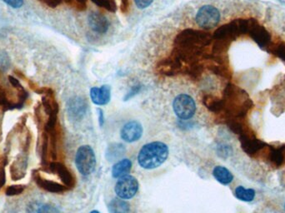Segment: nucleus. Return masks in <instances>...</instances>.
<instances>
[{"label": "nucleus", "instance_id": "1", "mask_svg": "<svg viewBox=\"0 0 285 213\" xmlns=\"http://www.w3.org/2000/svg\"><path fill=\"white\" fill-rule=\"evenodd\" d=\"M213 36L208 32L199 29H186L178 34L174 41L172 54L184 63L199 61L210 45Z\"/></svg>", "mask_w": 285, "mask_h": 213}, {"label": "nucleus", "instance_id": "2", "mask_svg": "<svg viewBox=\"0 0 285 213\" xmlns=\"http://www.w3.org/2000/svg\"><path fill=\"white\" fill-rule=\"evenodd\" d=\"M223 112L230 117L242 118L247 114L254 103L247 93L235 84H228L223 91Z\"/></svg>", "mask_w": 285, "mask_h": 213}, {"label": "nucleus", "instance_id": "3", "mask_svg": "<svg viewBox=\"0 0 285 213\" xmlns=\"http://www.w3.org/2000/svg\"><path fill=\"white\" fill-rule=\"evenodd\" d=\"M168 148L161 141H153L144 145L139 151L138 162L144 169H154L162 165L168 158Z\"/></svg>", "mask_w": 285, "mask_h": 213}, {"label": "nucleus", "instance_id": "4", "mask_svg": "<svg viewBox=\"0 0 285 213\" xmlns=\"http://www.w3.org/2000/svg\"><path fill=\"white\" fill-rule=\"evenodd\" d=\"M249 26V20L239 19V20H233L230 23L223 24L216 29L213 33V39L214 40L223 39V40L233 42L237 39L238 37L244 34H248Z\"/></svg>", "mask_w": 285, "mask_h": 213}, {"label": "nucleus", "instance_id": "5", "mask_svg": "<svg viewBox=\"0 0 285 213\" xmlns=\"http://www.w3.org/2000/svg\"><path fill=\"white\" fill-rule=\"evenodd\" d=\"M75 164L83 176L91 174L96 167V158L94 150L89 145L81 146L77 151Z\"/></svg>", "mask_w": 285, "mask_h": 213}, {"label": "nucleus", "instance_id": "6", "mask_svg": "<svg viewBox=\"0 0 285 213\" xmlns=\"http://www.w3.org/2000/svg\"><path fill=\"white\" fill-rule=\"evenodd\" d=\"M220 20V13L212 5H204L199 9L195 16V21L202 29H210L217 26Z\"/></svg>", "mask_w": 285, "mask_h": 213}, {"label": "nucleus", "instance_id": "7", "mask_svg": "<svg viewBox=\"0 0 285 213\" xmlns=\"http://www.w3.org/2000/svg\"><path fill=\"white\" fill-rule=\"evenodd\" d=\"M174 112L179 118L187 120L191 118L196 112L194 98L187 94H180L173 103Z\"/></svg>", "mask_w": 285, "mask_h": 213}, {"label": "nucleus", "instance_id": "8", "mask_svg": "<svg viewBox=\"0 0 285 213\" xmlns=\"http://www.w3.org/2000/svg\"><path fill=\"white\" fill-rule=\"evenodd\" d=\"M248 34L260 48L265 50L268 49L272 43V38L269 32L254 19H249Z\"/></svg>", "mask_w": 285, "mask_h": 213}, {"label": "nucleus", "instance_id": "9", "mask_svg": "<svg viewBox=\"0 0 285 213\" xmlns=\"http://www.w3.org/2000/svg\"><path fill=\"white\" fill-rule=\"evenodd\" d=\"M139 190V182L133 176L121 177L115 185V193L120 198L130 199L136 195Z\"/></svg>", "mask_w": 285, "mask_h": 213}, {"label": "nucleus", "instance_id": "10", "mask_svg": "<svg viewBox=\"0 0 285 213\" xmlns=\"http://www.w3.org/2000/svg\"><path fill=\"white\" fill-rule=\"evenodd\" d=\"M183 71V62L175 56L161 60L157 65V72L164 76H175Z\"/></svg>", "mask_w": 285, "mask_h": 213}, {"label": "nucleus", "instance_id": "11", "mask_svg": "<svg viewBox=\"0 0 285 213\" xmlns=\"http://www.w3.org/2000/svg\"><path fill=\"white\" fill-rule=\"evenodd\" d=\"M87 108L88 104L86 100L81 97H74L68 101V114L74 121L81 120L86 114Z\"/></svg>", "mask_w": 285, "mask_h": 213}, {"label": "nucleus", "instance_id": "12", "mask_svg": "<svg viewBox=\"0 0 285 213\" xmlns=\"http://www.w3.org/2000/svg\"><path fill=\"white\" fill-rule=\"evenodd\" d=\"M143 135V127L137 121H131L126 123L122 127L120 136L124 141L127 143H134L138 141Z\"/></svg>", "mask_w": 285, "mask_h": 213}, {"label": "nucleus", "instance_id": "13", "mask_svg": "<svg viewBox=\"0 0 285 213\" xmlns=\"http://www.w3.org/2000/svg\"><path fill=\"white\" fill-rule=\"evenodd\" d=\"M88 22L90 29L98 34H105L110 25L108 19L98 12H92L88 18Z\"/></svg>", "mask_w": 285, "mask_h": 213}, {"label": "nucleus", "instance_id": "14", "mask_svg": "<svg viewBox=\"0 0 285 213\" xmlns=\"http://www.w3.org/2000/svg\"><path fill=\"white\" fill-rule=\"evenodd\" d=\"M49 170L59 176L65 187H72L75 185V178L69 169L63 163L53 162L49 164Z\"/></svg>", "mask_w": 285, "mask_h": 213}, {"label": "nucleus", "instance_id": "15", "mask_svg": "<svg viewBox=\"0 0 285 213\" xmlns=\"http://www.w3.org/2000/svg\"><path fill=\"white\" fill-rule=\"evenodd\" d=\"M33 177H34V182H36L38 187H41L42 189L45 190L47 192H52V193H60L67 190L68 187H65L64 185L60 184L53 181L44 179L41 177L39 173H36V171L33 173Z\"/></svg>", "mask_w": 285, "mask_h": 213}, {"label": "nucleus", "instance_id": "16", "mask_svg": "<svg viewBox=\"0 0 285 213\" xmlns=\"http://www.w3.org/2000/svg\"><path fill=\"white\" fill-rule=\"evenodd\" d=\"M90 98L93 103L97 105H105L110 101V87L103 85L100 88H92L90 90Z\"/></svg>", "mask_w": 285, "mask_h": 213}, {"label": "nucleus", "instance_id": "17", "mask_svg": "<svg viewBox=\"0 0 285 213\" xmlns=\"http://www.w3.org/2000/svg\"><path fill=\"white\" fill-rule=\"evenodd\" d=\"M240 138L242 149L248 154H256L257 152L265 147L264 143L256 138H252L251 136L245 132L240 134Z\"/></svg>", "mask_w": 285, "mask_h": 213}, {"label": "nucleus", "instance_id": "18", "mask_svg": "<svg viewBox=\"0 0 285 213\" xmlns=\"http://www.w3.org/2000/svg\"><path fill=\"white\" fill-rule=\"evenodd\" d=\"M27 157L25 155L20 156L18 159L14 162L12 166H11V177L13 180L17 181V180L21 179L25 176L27 170Z\"/></svg>", "mask_w": 285, "mask_h": 213}, {"label": "nucleus", "instance_id": "19", "mask_svg": "<svg viewBox=\"0 0 285 213\" xmlns=\"http://www.w3.org/2000/svg\"><path fill=\"white\" fill-rule=\"evenodd\" d=\"M203 103L212 113H220L223 112V99H220L213 95L205 94L203 98Z\"/></svg>", "mask_w": 285, "mask_h": 213}, {"label": "nucleus", "instance_id": "20", "mask_svg": "<svg viewBox=\"0 0 285 213\" xmlns=\"http://www.w3.org/2000/svg\"><path fill=\"white\" fill-rule=\"evenodd\" d=\"M132 168V163L129 159H123L115 163L112 168V176L115 178H121L130 173Z\"/></svg>", "mask_w": 285, "mask_h": 213}, {"label": "nucleus", "instance_id": "21", "mask_svg": "<svg viewBox=\"0 0 285 213\" xmlns=\"http://www.w3.org/2000/svg\"><path fill=\"white\" fill-rule=\"evenodd\" d=\"M213 175L214 178L218 181L219 183L223 185H229L233 182L234 176L232 173L229 169L222 167V166H217L213 168Z\"/></svg>", "mask_w": 285, "mask_h": 213}, {"label": "nucleus", "instance_id": "22", "mask_svg": "<svg viewBox=\"0 0 285 213\" xmlns=\"http://www.w3.org/2000/svg\"><path fill=\"white\" fill-rule=\"evenodd\" d=\"M126 152L125 147L123 144H113L108 146L106 151V158L108 162H113L121 158Z\"/></svg>", "mask_w": 285, "mask_h": 213}, {"label": "nucleus", "instance_id": "23", "mask_svg": "<svg viewBox=\"0 0 285 213\" xmlns=\"http://www.w3.org/2000/svg\"><path fill=\"white\" fill-rule=\"evenodd\" d=\"M130 204L124 199L115 198L108 204V211L110 213H129Z\"/></svg>", "mask_w": 285, "mask_h": 213}, {"label": "nucleus", "instance_id": "24", "mask_svg": "<svg viewBox=\"0 0 285 213\" xmlns=\"http://www.w3.org/2000/svg\"><path fill=\"white\" fill-rule=\"evenodd\" d=\"M204 70V64L199 60V61H195V62L189 63L185 71L191 79L197 80V79H199L202 77Z\"/></svg>", "mask_w": 285, "mask_h": 213}, {"label": "nucleus", "instance_id": "25", "mask_svg": "<svg viewBox=\"0 0 285 213\" xmlns=\"http://www.w3.org/2000/svg\"><path fill=\"white\" fill-rule=\"evenodd\" d=\"M208 68L213 73V75H218L223 79H230L232 76V73L230 71L228 64H220L212 62V63L208 65Z\"/></svg>", "mask_w": 285, "mask_h": 213}, {"label": "nucleus", "instance_id": "26", "mask_svg": "<svg viewBox=\"0 0 285 213\" xmlns=\"http://www.w3.org/2000/svg\"><path fill=\"white\" fill-rule=\"evenodd\" d=\"M235 195L236 198L239 199L240 201L250 202V201H254L256 196V192L254 189H250V188L248 189V188H245L243 186H239L235 189Z\"/></svg>", "mask_w": 285, "mask_h": 213}, {"label": "nucleus", "instance_id": "27", "mask_svg": "<svg viewBox=\"0 0 285 213\" xmlns=\"http://www.w3.org/2000/svg\"><path fill=\"white\" fill-rule=\"evenodd\" d=\"M268 52L276 56L277 58H280L285 62V43L279 41L277 43H272L267 49Z\"/></svg>", "mask_w": 285, "mask_h": 213}, {"label": "nucleus", "instance_id": "28", "mask_svg": "<svg viewBox=\"0 0 285 213\" xmlns=\"http://www.w3.org/2000/svg\"><path fill=\"white\" fill-rule=\"evenodd\" d=\"M98 7L103 8L109 12L115 13L117 10V5L115 0H90Z\"/></svg>", "mask_w": 285, "mask_h": 213}, {"label": "nucleus", "instance_id": "29", "mask_svg": "<svg viewBox=\"0 0 285 213\" xmlns=\"http://www.w3.org/2000/svg\"><path fill=\"white\" fill-rule=\"evenodd\" d=\"M269 159L273 165H275L276 167H280L283 162V153L279 149H273L270 152Z\"/></svg>", "mask_w": 285, "mask_h": 213}, {"label": "nucleus", "instance_id": "30", "mask_svg": "<svg viewBox=\"0 0 285 213\" xmlns=\"http://www.w3.org/2000/svg\"><path fill=\"white\" fill-rule=\"evenodd\" d=\"M63 2L78 11H84L87 9V0H63Z\"/></svg>", "mask_w": 285, "mask_h": 213}, {"label": "nucleus", "instance_id": "31", "mask_svg": "<svg viewBox=\"0 0 285 213\" xmlns=\"http://www.w3.org/2000/svg\"><path fill=\"white\" fill-rule=\"evenodd\" d=\"M25 188L26 187L24 185H12L8 187L5 191V194L9 196H17L19 194L23 193Z\"/></svg>", "mask_w": 285, "mask_h": 213}, {"label": "nucleus", "instance_id": "32", "mask_svg": "<svg viewBox=\"0 0 285 213\" xmlns=\"http://www.w3.org/2000/svg\"><path fill=\"white\" fill-rule=\"evenodd\" d=\"M36 213H60L59 209L50 204H43L38 206Z\"/></svg>", "mask_w": 285, "mask_h": 213}, {"label": "nucleus", "instance_id": "33", "mask_svg": "<svg viewBox=\"0 0 285 213\" xmlns=\"http://www.w3.org/2000/svg\"><path fill=\"white\" fill-rule=\"evenodd\" d=\"M140 90H141V85H135V86L133 87L132 89H130V91L126 94V96L125 97V100H130V98H132L136 94H139Z\"/></svg>", "mask_w": 285, "mask_h": 213}, {"label": "nucleus", "instance_id": "34", "mask_svg": "<svg viewBox=\"0 0 285 213\" xmlns=\"http://www.w3.org/2000/svg\"><path fill=\"white\" fill-rule=\"evenodd\" d=\"M134 2L137 7L140 10H144V9L149 7L153 2V0H134Z\"/></svg>", "mask_w": 285, "mask_h": 213}, {"label": "nucleus", "instance_id": "35", "mask_svg": "<svg viewBox=\"0 0 285 213\" xmlns=\"http://www.w3.org/2000/svg\"><path fill=\"white\" fill-rule=\"evenodd\" d=\"M3 1L14 9L22 7L24 5V0H3Z\"/></svg>", "mask_w": 285, "mask_h": 213}, {"label": "nucleus", "instance_id": "36", "mask_svg": "<svg viewBox=\"0 0 285 213\" xmlns=\"http://www.w3.org/2000/svg\"><path fill=\"white\" fill-rule=\"evenodd\" d=\"M120 8L124 14H127L130 10V0H120Z\"/></svg>", "mask_w": 285, "mask_h": 213}, {"label": "nucleus", "instance_id": "37", "mask_svg": "<svg viewBox=\"0 0 285 213\" xmlns=\"http://www.w3.org/2000/svg\"><path fill=\"white\" fill-rule=\"evenodd\" d=\"M9 80H10V83L11 84L14 88L17 89L18 90H20V89H24V88L22 87L21 84L19 83V80L17 79H15V77L13 76H9Z\"/></svg>", "mask_w": 285, "mask_h": 213}, {"label": "nucleus", "instance_id": "38", "mask_svg": "<svg viewBox=\"0 0 285 213\" xmlns=\"http://www.w3.org/2000/svg\"><path fill=\"white\" fill-rule=\"evenodd\" d=\"M6 182V173H5V167L0 168V188H2Z\"/></svg>", "mask_w": 285, "mask_h": 213}, {"label": "nucleus", "instance_id": "39", "mask_svg": "<svg viewBox=\"0 0 285 213\" xmlns=\"http://www.w3.org/2000/svg\"><path fill=\"white\" fill-rule=\"evenodd\" d=\"M39 206L40 205L36 202H32L27 207V213H36Z\"/></svg>", "mask_w": 285, "mask_h": 213}, {"label": "nucleus", "instance_id": "40", "mask_svg": "<svg viewBox=\"0 0 285 213\" xmlns=\"http://www.w3.org/2000/svg\"><path fill=\"white\" fill-rule=\"evenodd\" d=\"M63 3V0H48V2L46 3V5H48V7L54 9L58 7L59 5H61Z\"/></svg>", "mask_w": 285, "mask_h": 213}, {"label": "nucleus", "instance_id": "41", "mask_svg": "<svg viewBox=\"0 0 285 213\" xmlns=\"http://www.w3.org/2000/svg\"><path fill=\"white\" fill-rule=\"evenodd\" d=\"M98 117H99V124L101 127L103 125V112L101 109H98Z\"/></svg>", "mask_w": 285, "mask_h": 213}, {"label": "nucleus", "instance_id": "42", "mask_svg": "<svg viewBox=\"0 0 285 213\" xmlns=\"http://www.w3.org/2000/svg\"><path fill=\"white\" fill-rule=\"evenodd\" d=\"M38 1H40V2L44 3V4H46V3L48 2V0H38Z\"/></svg>", "mask_w": 285, "mask_h": 213}, {"label": "nucleus", "instance_id": "43", "mask_svg": "<svg viewBox=\"0 0 285 213\" xmlns=\"http://www.w3.org/2000/svg\"><path fill=\"white\" fill-rule=\"evenodd\" d=\"M90 213H100V212H99V211H96V210H94V211H92Z\"/></svg>", "mask_w": 285, "mask_h": 213}, {"label": "nucleus", "instance_id": "44", "mask_svg": "<svg viewBox=\"0 0 285 213\" xmlns=\"http://www.w3.org/2000/svg\"><path fill=\"white\" fill-rule=\"evenodd\" d=\"M284 210H285V204H284Z\"/></svg>", "mask_w": 285, "mask_h": 213}]
</instances>
